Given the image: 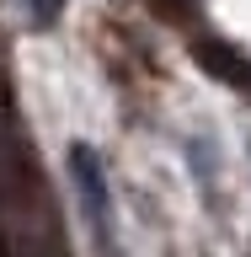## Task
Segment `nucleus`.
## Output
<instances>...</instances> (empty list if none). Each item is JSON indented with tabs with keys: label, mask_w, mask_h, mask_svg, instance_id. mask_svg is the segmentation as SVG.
I'll use <instances>...</instances> for the list:
<instances>
[{
	"label": "nucleus",
	"mask_w": 251,
	"mask_h": 257,
	"mask_svg": "<svg viewBox=\"0 0 251 257\" xmlns=\"http://www.w3.org/2000/svg\"><path fill=\"white\" fill-rule=\"evenodd\" d=\"M22 11L32 16V27H54L64 16V0H22Z\"/></svg>",
	"instance_id": "f03ea898"
},
{
	"label": "nucleus",
	"mask_w": 251,
	"mask_h": 257,
	"mask_svg": "<svg viewBox=\"0 0 251 257\" xmlns=\"http://www.w3.org/2000/svg\"><path fill=\"white\" fill-rule=\"evenodd\" d=\"M203 59L214 64V75H224V80H251V70L240 59H224V48H203Z\"/></svg>",
	"instance_id": "7ed1b4c3"
},
{
	"label": "nucleus",
	"mask_w": 251,
	"mask_h": 257,
	"mask_svg": "<svg viewBox=\"0 0 251 257\" xmlns=\"http://www.w3.org/2000/svg\"><path fill=\"white\" fill-rule=\"evenodd\" d=\"M70 182H75V198H80V214L96 236V252L102 257H118V220H112V188H107V172L96 161L91 145H70Z\"/></svg>",
	"instance_id": "f257e3e1"
}]
</instances>
